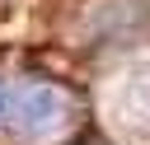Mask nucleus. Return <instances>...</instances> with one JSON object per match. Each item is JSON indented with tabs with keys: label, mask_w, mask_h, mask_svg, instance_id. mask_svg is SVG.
Here are the masks:
<instances>
[{
	"label": "nucleus",
	"mask_w": 150,
	"mask_h": 145,
	"mask_svg": "<svg viewBox=\"0 0 150 145\" xmlns=\"http://www.w3.org/2000/svg\"><path fill=\"white\" fill-rule=\"evenodd\" d=\"M75 122V98L56 84H9L0 80V126L28 136V140H52Z\"/></svg>",
	"instance_id": "1"
}]
</instances>
